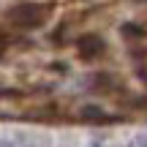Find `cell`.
Returning <instances> with one entry per match:
<instances>
[{
	"mask_svg": "<svg viewBox=\"0 0 147 147\" xmlns=\"http://www.w3.org/2000/svg\"><path fill=\"white\" fill-rule=\"evenodd\" d=\"M76 52H79V57L93 60V57H98V55L104 52V41H101L98 36H93V33H87V36H79V41H76Z\"/></svg>",
	"mask_w": 147,
	"mask_h": 147,
	"instance_id": "1",
	"label": "cell"
}]
</instances>
